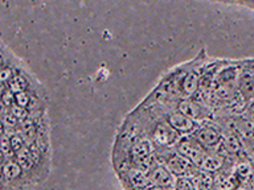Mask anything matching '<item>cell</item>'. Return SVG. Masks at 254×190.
<instances>
[{
    "label": "cell",
    "mask_w": 254,
    "mask_h": 190,
    "mask_svg": "<svg viewBox=\"0 0 254 190\" xmlns=\"http://www.w3.org/2000/svg\"><path fill=\"white\" fill-rule=\"evenodd\" d=\"M205 99L197 98V96H193V98L190 99H182L179 100L178 106H176V110L180 111L183 115H186L187 118L192 119L193 122H204V120H209L212 118V110L208 108L205 103Z\"/></svg>",
    "instance_id": "cell-1"
},
{
    "label": "cell",
    "mask_w": 254,
    "mask_h": 190,
    "mask_svg": "<svg viewBox=\"0 0 254 190\" xmlns=\"http://www.w3.org/2000/svg\"><path fill=\"white\" fill-rule=\"evenodd\" d=\"M176 152L179 154H182L186 158H188L190 161H192L196 166L200 168L201 162L204 161V158L208 153L202 149L201 144H198L197 140L194 138H182L176 142Z\"/></svg>",
    "instance_id": "cell-2"
},
{
    "label": "cell",
    "mask_w": 254,
    "mask_h": 190,
    "mask_svg": "<svg viewBox=\"0 0 254 190\" xmlns=\"http://www.w3.org/2000/svg\"><path fill=\"white\" fill-rule=\"evenodd\" d=\"M166 120L176 132L180 135H190L194 134V131L197 130V123L193 122L192 119L187 118L186 115H183L180 111L176 108H170L166 114Z\"/></svg>",
    "instance_id": "cell-3"
},
{
    "label": "cell",
    "mask_w": 254,
    "mask_h": 190,
    "mask_svg": "<svg viewBox=\"0 0 254 190\" xmlns=\"http://www.w3.org/2000/svg\"><path fill=\"white\" fill-rule=\"evenodd\" d=\"M180 134L172 128V127L167 123V120L156 123V126L152 130V140L158 142L159 145L168 146L174 145L180 140Z\"/></svg>",
    "instance_id": "cell-4"
},
{
    "label": "cell",
    "mask_w": 254,
    "mask_h": 190,
    "mask_svg": "<svg viewBox=\"0 0 254 190\" xmlns=\"http://www.w3.org/2000/svg\"><path fill=\"white\" fill-rule=\"evenodd\" d=\"M167 168L170 169V172L178 177H190L192 176L193 177L194 174L197 173L196 172V165L193 162L190 161L188 158H186L182 154H179L178 152L171 156L167 161Z\"/></svg>",
    "instance_id": "cell-5"
},
{
    "label": "cell",
    "mask_w": 254,
    "mask_h": 190,
    "mask_svg": "<svg viewBox=\"0 0 254 190\" xmlns=\"http://www.w3.org/2000/svg\"><path fill=\"white\" fill-rule=\"evenodd\" d=\"M193 138L197 140L198 144L202 146H217L222 142V134L213 126H200L197 130L194 131Z\"/></svg>",
    "instance_id": "cell-6"
},
{
    "label": "cell",
    "mask_w": 254,
    "mask_h": 190,
    "mask_svg": "<svg viewBox=\"0 0 254 190\" xmlns=\"http://www.w3.org/2000/svg\"><path fill=\"white\" fill-rule=\"evenodd\" d=\"M150 180L152 185L159 186L164 190L175 188V182H176V178L174 177V174L171 173L170 169L162 165L155 166L151 169Z\"/></svg>",
    "instance_id": "cell-7"
},
{
    "label": "cell",
    "mask_w": 254,
    "mask_h": 190,
    "mask_svg": "<svg viewBox=\"0 0 254 190\" xmlns=\"http://www.w3.org/2000/svg\"><path fill=\"white\" fill-rule=\"evenodd\" d=\"M240 67H241V73L237 81V90L248 102H250L254 99V74L245 67H242L241 63Z\"/></svg>",
    "instance_id": "cell-8"
},
{
    "label": "cell",
    "mask_w": 254,
    "mask_h": 190,
    "mask_svg": "<svg viewBox=\"0 0 254 190\" xmlns=\"http://www.w3.org/2000/svg\"><path fill=\"white\" fill-rule=\"evenodd\" d=\"M222 144H224V148H225L226 153L229 154H238L242 150L241 138H240L237 132L232 130V128H228V130L222 134Z\"/></svg>",
    "instance_id": "cell-9"
},
{
    "label": "cell",
    "mask_w": 254,
    "mask_h": 190,
    "mask_svg": "<svg viewBox=\"0 0 254 190\" xmlns=\"http://www.w3.org/2000/svg\"><path fill=\"white\" fill-rule=\"evenodd\" d=\"M154 152V144L150 139L142 138L140 140L136 142V144L132 148V154L135 158H138L140 161H146L147 158L150 157L151 153Z\"/></svg>",
    "instance_id": "cell-10"
},
{
    "label": "cell",
    "mask_w": 254,
    "mask_h": 190,
    "mask_svg": "<svg viewBox=\"0 0 254 190\" xmlns=\"http://www.w3.org/2000/svg\"><path fill=\"white\" fill-rule=\"evenodd\" d=\"M24 170L21 169V166L17 164L16 160H4L3 161V180L5 181H13L20 178V176L23 174Z\"/></svg>",
    "instance_id": "cell-11"
},
{
    "label": "cell",
    "mask_w": 254,
    "mask_h": 190,
    "mask_svg": "<svg viewBox=\"0 0 254 190\" xmlns=\"http://www.w3.org/2000/svg\"><path fill=\"white\" fill-rule=\"evenodd\" d=\"M224 164V156H220V154H206L204 161L201 162L200 165V169L202 172H206V173H213V172H217L220 168Z\"/></svg>",
    "instance_id": "cell-12"
},
{
    "label": "cell",
    "mask_w": 254,
    "mask_h": 190,
    "mask_svg": "<svg viewBox=\"0 0 254 190\" xmlns=\"http://www.w3.org/2000/svg\"><path fill=\"white\" fill-rule=\"evenodd\" d=\"M128 180L136 189H144L151 185V180L146 173L140 169H130L128 172Z\"/></svg>",
    "instance_id": "cell-13"
},
{
    "label": "cell",
    "mask_w": 254,
    "mask_h": 190,
    "mask_svg": "<svg viewBox=\"0 0 254 190\" xmlns=\"http://www.w3.org/2000/svg\"><path fill=\"white\" fill-rule=\"evenodd\" d=\"M192 180H193L196 190H210L213 186V177L210 176V173H206V172L200 170L194 174Z\"/></svg>",
    "instance_id": "cell-14"
},
{
    "label": "cell",
    "mask_w": 254,
    "mask_h": 190,
    "mask_svg": "<svg viewBox=\"0 0 254 190\" xmlns=\"http://www.w3.org/2000/svg\"><path fill=\"white\" fill-rule=\"evenodd\" d=\"M234 176H236V178H240V181L249 180L252 176H254L252 165H250L249 162H241V164L236 168V173H234Z\"/></svg>",
    "instance_id": "cell-15"
},
{
    "label": "cell",
    "mask_w": 254,
    "mask_h": 190,
    "mask_svg": "<svg viewBox=\"0 0 254 190\" xmlns=\"http://www.w3.org/2000/svg\"><path fill=\"white\" fill-rule=\"evenodd\" d=\"M175 190H196L193 180L190 177H178L175 182Z\"/></svg>",
    "instance_id": "cell-16"
},
{
    "label": "cell",
    "mask_w": 254,
    "mask_h": 190,
    "mask_svg": "<svg viewBox=\"0 0 254 190\" xmlns=\"http://www.w3.org/2000/svg\"><path fill=\"white\" fill-rule=\"evenodd\" d=\"M237 178L236 176H230V177H226L224 180L217 184V190H236L238 188Z\"/></svg>",
    "instance_id": "cell-17"
},
{
    "label": "cell",
    "mask_w": 254,
    "mask_h": 190,
    "mask_svg": "<svg viewBox=\"0 0 254 190\" xmlns=\"http://www.w3.org/2000/svg\"><path fill=\"white\" fill-rule=\"evenodd\" d=\"M241 66L250 70L254 74V59H246V61H241Z\"/></svg>",
    "instance_id": "cell-18"
},
{
    "label": "cell",
    "mask_w": 254,
    "mask_h": 190,
    "mask_svg": "<svg viewBox=\"0 0 254 190\" xmlns=\"http://www.w3.org/2000/svg\"><path fill=\"white\" fill-rule=\"evenodd\" d=\"M236 4H240V5L248 7V8H250V9H253V11H254V1H245V3H236Z\"/></svg>",
    "instance_id": "cell-19"
},
{
    "label": "cell",
    "mask_w": 254,
    "mask_h": 190,
    "mask_svg": "<svg viewBox=\"0 0 254 190\" xmlns=\"http://www.w3.org/2000/svg\"><path fill=\"white\" fill-rule=\"evenodd\" d=\"M147 190H164L162 189V188H159V186H151V188H148Z\"/></svg>",
    "instance_id": "cell-20"
},
{
    "label": "cell",
    "mask_w": 254,
    "mask_h": 190,
    "mask_svg": "<svg viewBox=\"0 0 254 190\" xmlns=\"http://www.w3.org/2000/svg\"><path fill=\"white\" fill-rule=\"evenodd\" d=\"M236 190H249V189H248V188H246V186H242V185H240V186H238V188H237V189H236Z\"/></svg>",
    "instance_id": "cell-21"
}]
</instances>
